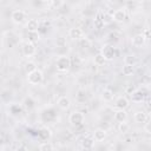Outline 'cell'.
Segmentation results:
<instances>
[{
  "label": "cell",
  "instance_id": "obj_12",
  "mask_svg": "<svg viewBox=\"0 0 151 151\" xmlns=\"http://www.w3.org/2000/svg\"><path fill=\"white\" fill-rule=\"evenodd\" d=\"M147 118L149 117H147V113L145 111H137L133 116L134 122L138 123V124H144L145 122H147Z\"/></svg>",
  "mask_w": 151,
  "mask_h": 151
},
{
  "label": "cell",
  "instance_id": "obj_3",
  "mask_svg": "<svg viewBox=\"0 0 151 151\" xmlns=\"http://www.w3.org/2000/svg\"><path fill=\"white\" fill-rule=\"evenodd\" d=\"M84 120H85V116L80 111H73L68 117V122L71 123L72 126H80L83 125Z\"/></svg>",
  "mask_w": 151,
  "mask_h": 151
},
{
  "label": "cell",
  "instance_id": "obj_14",
  "mask_svg": "<svg viewBox=\"0 0 151 151\" xmlns=\"http://www.w3.org/2000/svg\"><path fill=\"white\" fill-rule=\"evenodd\" d=\"M114 120L118 122V123H122V122H126L127 120V113L125 110H117L114 112Z\"/></svg>",
  "mask_w": 151,
  "mask_h": 151
},
{
  "label": "cell",
  "instance_id": "obj_20",
  "mask_svg": "<svg viewBox=\"0 0 151 151\" xmlns=\"http://www.w3.org/2000/svg\"><path fill=\"white\" fill-rule=\"evenodd\" d=\"M101 99L104 101H111L113 99V92L110 88H104L101 92Z\"/></svg>",
  "mask_w": 151,
  "mask_h": 151
},
{
  "label": "cell",
  "instance_id": "obj_23",
  "mask_svg": "<svg viewBox=\"0 0 151 151\" xmlns=\"http://www.w3.org/2000/svg\"><path fill=\"white\" fill-rule=\"evenodd\" d=\"M133 71H134V66H131V65H125L124 64V66L122 68L123 76H131L133 73Z\"/></svg>",
  "mask_w": 151,
  "mask_h": 151
},
{
  "label": "cell",
  "instance_id": "obj_30",
  "mask_svg": "<svg viewBox=\"0 0 151 151\" xmlns=\"http://www.w3.org/2000/svg\"><path fill=\"white\" fill-rule=\"evenodd\" d=\"M39 1H41V2H50L51 0H39Z\"/></svg>",
  "mask_w": 151,
  "mask_h": 151
},
{
  "label": "cell",
  "instance_id": "obj_15",
  "mask_svg": "<svg viewBox=\"0 0 151 151\" xmlns=\"http://www.w3.org/2000/svg\"><path fill=\"white\" fill-rule=\"evenodd\" d=\"M40 40V34L38 31H27V41L29 42H38Z\"/></svg>",
  "mask_w": 151,
  "mask_h": 151
},
{
  "label": "cell",
  "instance_id": "obj_16",
  "mask_svg": "<svg viewBox=\"0 0 151 151\" xmlns=\"http://www.w3.org/2000/svg\"><path fill=\"white\" fill-rule=\"evenodd\" d=\"M80 145H81V147L85 149V150H91V149L93 147V145H94V139L91 138V137H86V138H84V139L80 142Z\"/></svg>",
  "mask_w": 151,
  "mask_h": 151
},
{
  "label": "cell",
  "instance_id": "obj_18",
  "mask_svg": "<svg viewBox=\"0 0 151 151\" xmlns=\"http://www.w3.org/2000/svg\"><path fill=\"white\" fill-rule=\"evenodd\" d=\"M137 63H138V58H137L134 54H127V55L124 57V64H125V65L134 66Z\"/></svg>",
  "mask_w": 151,
  "mask_h": 151
},
{
  "label": "cell",
  "instance_id": "obj_13",
  "mask_svg": "<svg viewBox=\"0 0 151 151\" xmlns=\"http://www.w3.org/2000/svg\"><path fill=\"white\" fill-rule=\"evenodd\" d=\"M105 138H106V131L104 129L98 127V129L94 130V132H93V139L96 142H103Z\"/></svg>",
  "mask_w": 151,
  "mask_h": 151
},
{
  "label": "cell",
  "instance_id": "obj_31",
  "mask_svg": "<svg viewBox=\"0 0 151 151\" xmlns=\"http://www.w3.org/2000/svg\"><path fill=\"white\" fill-rule=\"evenodd\" d=\"M0 63H1V53H0Z\"/></svg>",
  "mask_w": 151,
  "mask_h": 151
},
{
  "label": "cell",
  "instance_id": "obj_21",
  "mask_svg": "<svg viewBox=\"0 0 151 151\" xmlns=\"http://www.w3.org/2000/svg\"><path fill=\"white\" fill-rule=\"evenodd\" d=\"M130 129H131V126H130V124L126 123V122H122V123H119V125H118V131H119L122 134L127 133V132L130 131Z\"/></svg>",
  "mask_w": 151,
  "mask_h": 151
},
{
  "label": "cell",
  "instance_id": "obj_33",
  "mask_svg": "<svg viewBox=\"0 0 151 151\" xmlns=\"http://www.w3.org/2000/svg\"><path fill=\"white\" fill-rule=\"evenodd\" d=\"M63 1H65V0H63Z\"/></svg>",
  "mask_w": 151,
  "mask_h": 151
},
{
  "label": "cell",
  "instance_id": "obj_4",
  "mask_svg": "<svg viewBox=\"0 0 151 151\" xmlns=\"http://www.w3.org/2000/svg\"><path fill=\"white\" fill-rule=\"evenodd\" d=\"M26 18H27L26 13H25L24 11H21V9H15V11H13V12L11 13V20H12V22H14L15 25H21V24H24V22L26 21Z\"/></svg>",
  "mask_w": 151,
  "mask_h": 151
},
{
  "label": "cell",
  "instance_id": "obj_26",
  "mask_svg": "<svg viewBox=\"0 0 151 151\" xmlns=\"http://www.w3.org/2000/svg\"><path fill=\"white\" fill-rule=\"evenodd\" d=\"M35 68H37V66H35V64L33 61H28V63L25 64V72L26 73H29V72L34 71Z\"/></svg>",
  "mask_w": 151,
  "mask_h": 151
},
{
  "label": "cell",
  "instance_id": "obj_27",
  "mask_svg": "<svg viewBox=\"0 0 151 151\" xmlns=\"http://www.w3.org/2000/svg\"><path fill=\"white\" fill-rule=\"evenodd\" d=\"M63 4H64L63 0H51V5H52L54 8H59Z\"/></svg>",
  "mask_w": 151,
  "mask_h": 151
},
{
  "label": "cell",
  "instance_id": "obj_32",
  "mask_svg": "<svg viewBox=\"0 0 151 151\" xmlns=\"http://www.w3.org/2000/svg\"><path fill=\"white\" fill-rule=\"evenodd\" d=\"M0 119H1V112H0Z\"/></svg>",
  "mask_w": 151,
  "mask_h": 151
},
{
  "label": "cell",
  "instance_id": "obj_2",
  "mask_svg": "<svg viewBox=\"0 0 151 151\" xmlns=\"http://www.w3.org/2000/svg\"><path fill=\"white\" fill-rule=\"evenodd\" d=\"M55 66H57V70L60 71V72H66L70 70L71 67V59L67 57V55H61L57 59V63H55Z\"/></svg>",
  "mask_w": 151,
  "mask_h": 151
},
{
  "label": "cell",
  "instance_id": "obj_8",
  "mask_svg": "<svg viewBox=\"0 0 151 151\" xmlns=\"http://www.w3.org/2000/svg\"><path fill=\"white\" fill-rule=\"evenodd\" d=\"M130 105V101L126 97H119L117 98L116 103H114V109L116 110H126Z\"/></svg>",
  "mask_w": 151,
  "mask_h": 151
},
{
  "label": "cell",
  "instance_id": "obj_25",
  "mask_svg": "<svg viewBox=\"0 0 151 151\" xmlns=\"http://www.w3.org/2000/svg\"><path fill=\"white\" fill-rule=\"evenodd\" d=\"M105 63H106V60H105V58L101 55V53H98V54L94 55V64H96L97 66H101V65H104Z\"/></svg>",
  "mask_w": 151,
  "mask_h": 151
},
{
  "label": "cell",
  "instance_id": "obj_17",
  "mask_svg": "<svg viewBox=\"0 0 151 151\" xmlns=\"http://www.w3.org/2000/svg\"><path fill=\"white\" fill-rule=\"evenodd\" d=\"M26 28H27V31H38V28H39V21L37 19H29V20H27Z\"/></svg>",
  "mask_w": 151,
  "mask_h": 151
},
{
  "label": "cell",
  "instance_id": "obj_6",
  "mask_svg": "<svg viewBox=\"0 0 151 151\" xmlns=\"http://www.w3.org/2000/svg\"><path fill=\"white\" fill-rule=\"evenodd\" d=\"M21 51H22V54H24L25 57H32V55L35 54V52H37V47H35V45H34L33 42L27 41L26 44H24Z\"/></svg>",
  "mask_w": 151,
  "mask_h": 151
},
{
  "label": "cell",
  "instance_id": "obj_10",
  "mask_svg": "<svg viewBox=\"0 0 151 151\" xmlns=\"http://www.w3.org/2000/svg\"><path fill=\"white\" fill-rule=\"evenodd\" d=\"M125 18H126V9L125 8H118V9H116L114 13H113V15H112V19L114 21H117V22L124 21Z\"/></svg>",
  "mask_w": 151,
  "mask_h": 151
},
{
  "label": "cell",
  "instance_id": "obj_29",
  "mask_svg": "<svg viewBox=\"0 0 151 151\" xmlns=\"http://www.w3.org/2000/svg\"><path fill=\"white\" fill-rule=\"evenodd\" d=\"M144 124H145V127H144V129H145V132H146L147 134H150V123H146V122H145Z\"/></svg>",
  "mask_w": 151,
  "mask_h": 151
},
{
  "label": "cell",
  "instance_id": "obj_7",
  "mask_svg": "<svg viewBox=\"0 0 151 151\" xmlns=\"http://www.w3.org/2000/svg\"><path fill=\"white\" fill-rule=\"evenodd\" d=\"M57 105L59 106V109L66 111V110H68V109L71 107V100H70L68 97H66V96H61V97L58 98V100H57Z\"/></svg>",
  "mask_w": 151,
  "mask_h": 151
},
{
  "label": "cell",
  "instance_id": "obj_28",
  "mask_svg": "<svg viewBox=\"0 0 151 151\" xmlns=\"http://www.w3.org/2000/svg\"><path fill=\"white\" fill-rule=\"evenodd\" d=\"M142 34H143V37H144L145 39H149V38H150V31H149V28H145Z\"/></svg>",
  "mask_w": 151,
  "mask_h": 151
},
{
  "label": "cell",
  "instance_id": "obj_11",
  "mask_svg": "<svg viewBox=\"0 0 151 151\" xmlns=\"http://www.w3.org/2000/svg\"><path fill=\"white\" fill-rule=\"evenodd\" d=\"M145 40H146V39L143 37V34H142V33H139V34H136V35H133V37H132L131 44H132L134 47H142V46H144Z\"/></svg>",
  "mask_w": 151,
  "mask_h": 151
},
{
  "label": "cell",
  "instance_id": "obj_5",
  "mask_svg": "<svg viewBox=\"0 0 151 151\" xmlns=\"http://www.w3.org/2000/svg\"><path fill=\"white\" fill-rule=\"evenodd\" d=\"M101 55L105 58V60H112L114 57H116V50L113 46L111 45H104L101 47V51H100Z\"/></svg>",
  "mask_w": 151,
  "mask_h": 151
},
{
  "label": "cell",
  "instance_id": "obj_22",
  "mask_svg": "<svg viewBox=\"0 0 151 151\" xmlns=\"http://www.w3.org/2000/svg\"><path fill=\"white\" fill-rule=\"evenodd\" d=\"M143 98H144V96H143L142 91H134L133 93H131V100L134 103H140L143 100Z\"/></svg>",
  "mask_w": 151,
  "mask_h": 151
},
{
  "label": "cell",
  "instance_id": "obj_24",
  "mask_svg": "<svg viewBox=\"0 0 151 151\" xmlns=\"http://www.w3.org/2000/svg\"><path fill=\"white\" fill-rule=\"evenodd\" d=\"M39 150L41 151H50V150H54V145L51 144L50 142H44L39 145Z\"/></svg>",
  "mask_w": 151,
  "mask_h": 151
},
{
  "label": "cell",
  "instance_id": "obj_19",
  "mask_svg": "<svg viewBox=\"0 0 151 151\" xmlns=\"http://www.w3.org/2000/svg\"><path fill=\"white\" fill-rule=\"evenodd\" d=\"M22 104H24V107L26 109V110H32V109H34V106H35V101H34V99L32 98V97H26L25 99H24V101H22Z\"/></svg>",
  "mask_w": 151,
  "mask_h": 151
},
{
  "label": "cell",
  "instance_id": "obj_9",
  "mask_svg": "<svg viewBox=\"0 0 151 151\" xmlns=\"http://www.w3.org/2000/svg\"><path fill=\"white\" fill-rule=\"evenodd\" d=\"M83 35H84V32H83V29L79 28V27H72V28H70V31H68V37H70L72 40H79V39L83 38Z\"/></svg>",
  "mask_w": 151,
  "mask_h": 151
},
{
  "label": "cell",
  "instance_id": "obj_1",
  "mask_svg": "<svg viewBox=\"0 0 151 151\" xmlns=\"http://www.w3.org/2000/svg\"><path fill=\"white\" fill-rule=\"evenodd\" d=\"M27 81L31 85H39L44 81V73L40 70L35 68L34 71L27 73Z\"/></svg>",
  "mask_w": 151,
  "mask_h": 151
}]
</instances>
